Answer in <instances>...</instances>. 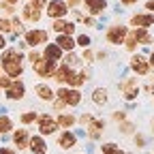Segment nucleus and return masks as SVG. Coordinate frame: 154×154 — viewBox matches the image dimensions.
I'll list each match as a JSON object with an SVG mask.
<instances>
[{"mask_svg": "<svg viewBox=\"0 0 154 154\" xmlns=\"http://www.w3.org/2000/svg\"><path fill=\"white\" fill-rule=\"evenodd\" d=\"M82 60H86V62H92V51H84V58H82Z\"/></svg>", "mask_w": 154, "mask_h": 154, "instance_id": "58836bf2", "label": "nucleus"}, {"mask_svg": "<svg viewBox=\"0 0 154 154\" xmlns=\"http://www.w3.org/2000/svg\"><path fill=\"white\" fill-rule=\"evenodd\" d=\"M11 30H13L15 34H22V32H24V26H22V22H19V19H13V22H11Z\"/></svg>", "mask_w": 154, "mask_h": 154, "instance_id": "c756f323", "label": "nucleus"}, {"mask_svg": "<svg viewBox=\"0 0 154 154\" xmlns=\"http://www.w3.org/2000/svg\"><path fill=\"white\" fill-rule=\"evenodd\" d=\"M92 120H94V118H92V116H90V113H84V116H82V118H79V122H82L84 126H88V124H90Z\"/></svg>", "mask_w": 154, "mask_h": 154, "instance_id": "72a5a7b5", "label": "nucleus"}, {"mask_svg": "<svg viewBox=\"0 0 154 154\" xmlns=\"http://www.w3.org/2000/svg\"><path fill=\"white\" fill-rule=\"evenodd\" d=\"M13 141H15L17 150L28 148V143H30V133H28L26 128H17V131L13 133Z\"/></svg>", "mask_w": 154, "mask_h": 154, "instance_id": "4468645a", "label": "nucleus"}, {"mask_svg": "<svg viewBox=\"0 0 154 154\" xmlns=\"http://www.w3.org/2000/svg\"><path fill=\"white\" fill-rule=\"evenodd\" d=\"M11 30V22L5 17H0V32H9Z\"/></svg>", "mask_w": 154, "mask_h": 154, "instance_id": "7c9ffc66", "label": "nucleus"}, {"mask_svg": "<svg viewBox=\"0 0 154 154\" xmlns=\"http://www.w3.org/2000/svg\"><path fill=\"white\" fill-rule=\"evenodd\" d=\"M17 2V0H7V5H15Z\"/></svg>", "mask_w": 154, "mask_h": 154, "instance_id": "49530a36", "label": "nucleus"}, {"mask_svg": "<svg viewBox=\"0 0 154 154\" xmlns=\"http://www.w3.org/2000/svg\"><path fill=\"white\" fill-rule=\"evenodd\" d=\"M58 146H60L62 150H71V148H75V146H77V135L71 133V131H64L60 137H58Z\"/></svg>", "mask_w": 154, "mask_h": 154, "instance_id": "ddd939ff", "label": "nucleus"}, {"mask_svg": "<svg viewBox=\"0 0 154 154\" xmlns=\"http://www.w3.org/2000/svg\"><path fill=\"white\" fill-rule=\"evenodd\" d=\"M131 26L133 28H150V26H154V15L152 13H146V15H133L131 17Z\"/></svg>", "mask_w": 154, "mask_h": 154, "instance_id": "9d476101", "label": "nucleus"}, {"mask_svg": "<svg viewBox=\"0 0 154 154\" xmlns=\"http://www.w3.org/2000/svg\"><path fill=\"white\" fill-rule=\"evenodd\" d=\"M51 30L54 32H58V34H73L75 32V24H71V22H64V19H56V22L51 24Z\"/></svg>", "mask_w": 154, "mask_h": 154, "instance_id": "2eb2a0df", "label": "nucleus"}, {"mask_svg": "<svg viewBox=\"0 0 154 154\" xmlns=\"http://www.w3.org/2000/svg\"><path fill=\"white\" fill-rule=\"evenodd\" d=\"M30 5H32V7H36V9H41V7L45 5V0H30Z\"/></svg>", "mask_w": 154, "mask_h": 154, "instance_id": "4c0bfd02", "label": "nucleus"}, {"mask_svg": "<svg viewBox=\"0 0 154 154\" xmlns=\"http://www.w3.org/2000/svg\"><path fill=\"white\" fill-rule=\"evenodd\" d=\"M126 34H128L126 26H111V28L107 30L105 36H107V43H111V45H120V43H124Z\"/></svg>", "mask_w": 154, "mask_h": 154, "instance_id": "39448f33", "label": "nucleus"}, {"mask_svg": "<svg viewBox=\"0 0 154 154\" xmlns=\"http://www.w3.org/2000/svg\"><path fill=\"white\" fill-rule=\"evenodd\" d=\"M128 34H131L137 43H141V45H150V43H152L150 32H148V30H143V28H135V30H133V32H128Z\"/></svg>", "mask_w": 154, "mask_h": 154, "instance_id": "aec40b11", "label": "nucleus"}, {"mask_svg": "<svg viewBox=\"0 0 154 154\" xmlns=\"http://www.w3.org/2000/svg\"><path fill=\"white\" fill-rule=\"evenodd\" d=\"M152 131H154V120H152Z\"/></svg>", "mask_w": 154, "mask_h": 154, "instance_id": "de8ad7c7", "label": "nucleus"}, {"mask_svg": "<svg viewBox=\"0 0 154 154\" xmlns=\"http://www.w3.org/2000/svg\"><path fill=\"white\" fill-rule=\"evenodd\" d=\"M120 154H128V152H120Z\"/></svg>", "mask_w": 154, "mask_h": 154, "instance_id": "09e8293b", "label": "nucleus"}, {"mask_svg": "<svg viewBox=\"0 0 154 154\" xmlns=\"http://www.w3.org/2000/svg\"><path fill=\"white\" fill-rule=\"evenodd\" d=\"M0 154H15L11 148H0Z\"/></svg>", "mask_w": 154, "mask_h": 154, "instance_id": "a19ab883", "label": "nucleus"}, {"mask_svg": "<svg viewBox=\"0 0 154 154\" xmlns=\"http://www.w3.org/2000/svg\"><path fill=\"white\" fill-rule=\"evenodd\" d=\"M66 13H69V7L62 0H51V2H47V15L51 19H62Z\"/></svg>", "mask_w": 154, "mask_h": 154, "instance_id": "0eeeda50", "label": "nucleus"}, {"mask_svg": "<svg viewBox=\"0 0 154 154\" xmlns=\"http://www.w3.org/2000/svg\"><path fill=\"white\" fill-rule=\"evenodd\" d=\"M24 92H26V86H24V82H11V86L7 88V96L9 99H13V101H19V99H24Z\"/></svg>", "mask_w": 154, "mask_h": 154, "instance_id": "f8f14e48", "label": "nucleus"}, {"mask_svg": "<svg viewBox=\"0 0 154 154\" xmlns=\"http://www.w3.org/2000/svg\"><path fill=\"white\" fill-rule=\"evenodd\" d=\"M133 141H135V146H137V148H146V137H143V135H135Z\"/></svg>", "mask_w": 154, "mask_h": 154, "instance_id": "2f4dec72", "label": "nucleus"}, {"mask_svg": "<svg viewBox=\"0 0 154 154\" xmlns=\"http://www.w3.org/2000/svg\"><path fill=\"white\" fill-rule=\"evenodd\" d=\"M92 101H94L96 105H105V103H107V90H105V88H96V90L92 92Z\"/></svg>", "mask_w": 154, "mask_h": 154, "instance_id": "393cba45", "label": "nucleus"}, {"mask_svg": "<svg viewBox=\"0 0 154 154\" xmlns=\"http://www.w3.org/2000/svg\"><path fill=\"white\" fill-rule=\"evenodd\" d=\"M124 118H126V113H124V111H116V113H113V120H116V122H122Z\"/></svg>", "mask_w": 154, "mask_h": 154, "instance_id": "c9c22d12", "label": "nucleus"}, {"mask_svg": "<svg viewBox=\"0 0 154 154\" xmlns=\"http://www.w3.org/2000/svg\"><path fill=\"white\" fill-rule=\"evenodd\" d=\"M60 56H62V49L58 47L56 43L47 45V47H45V51H43V58H45V60H51V62H56V60H60Z\"/></svg>", "mask_w": 154, "mask_h": 154, "instance_id": "4be33fe9", "label": "nucleus"}, {"mask_svg": "<svg viewBox=\"0 0 154 154\" xmlns=\"http://www.w3.org/2000/svg\"><path fill=\"white\" fill-rule=\"evenodd\" d=\"M11 86V79L7 75H0V88H9Z\"/></svg>", "mask_w": 154, "mask_h": 154, "instance_id": "f704fd0d", "label": "nucleus"}, {"mask_svg": "<svg viewBox=\"0 0 154 154\" xmlns=\"http://www.w3.org/2000/svg\"><path fill=\"white\" fill-rule=\"evenodd\" d=\"M58 128L56 120L51 118L49 113H43V116H38V133H41V137H45V135H54Z\"/></svg>", "mask_w": 154, "mask_h": 154, "instance_id": "423d86ee", "label": "nucleus"}, {"mask_svg": "<svg viewBox=\"0 0 154 154\" xmlns=\"http://www.w3.org/2000/svg\"><path fill=\"white\" fill-rule=\"evenodd\" d=\"M2 69L7 73V77H22V73H24L22 54L17 49H7L2 54Z\"/></svg>", "mask_w": 154, "mask_h": 154, "instance_id": "f257e3e1", "label": "nucleus"}, {"mask_svg": "<svg viewBox=\"0 0 154 154\" xmlns=\"http://www.w3.org/2000/svg\"><path fill=\"white\" fill-rule=\"evenodd\" d=\"M56 96H58L64 105H71V107H77V105L82 103V92L77 90V88H66V86H62L60 90L56 92Z\"/></svg>", "mask_w": 154, "mask_h": 154, "instance_id": "f03ea898", "label": "nucleus"}, {"mask_svg": "<svg viewBox=\"0 0 154 154\" xmlns=\"http://www.w3.org/2000/svg\"><path fill=\"white\" fill-rule=\"evenodd\" d=\"M22 120L24 124H30V122H34V120H38V116H36V111H26V113H22Z\"/></svg>", "mask_w": 154, "mask_h": 154, "instance_id": "bb28decb", "label": "nucleus"}, {"mask_svg": "<svg viewBox=\"0 0 154 154\" xmlns=\"http://www.w3.org/2000/svg\"><path fill=\"white\" fill-rule=\"evenodd\" d=\"M28 148L32 150V154H47V143L41 135H36V137H30V143Z\"/></svg>", "mask_w": 154, "mask_h": 154, "instance_id": "dca6fc26", "label": "nucleus"}, {"mask_svg": "<svg viewBox=\"0 0 154 154\" xmlns=\"http://www.w3.org/2000/svg\"><path fill=\"white\" fill-rule=\"evenodd\" d=\"M120 90H122V96L126 101H133V99H137V94H139V86H137V79L135 77H128V79H124L120 84Z\"/></svg>", "mask_w": 154, "mask_h": 154, "instance_id": "20e7f679", "label": "nucleus"}, {"mask_svg": "<svg viewBox=\"0 0 154 154\" xmlns=\"http://www.w3.org/2000/svg\"><path fill=\"white\" fill-rule=\"evenodd\" d=\"M24 38H26V45L36 47L47 41V32L45 30H28V32H24Z\"/></svg>", "mask_w": 154, "mask_h": 154, "instance_id": "6e6552de", "label": "nucleus"}, {"mask_svg": "<svg viewBox=\"0 0 154 154\" xmlns=\"http://www.w3.org/2000/svg\"><path fill=\"white\" fill-rule=\"evenodd\" d=\"M5 45H7V41H5V36L0 34V49H5Z\"/></svg>", "mask_w": 154, "mask_h": 154, "instance_id": "c03bdc74", "label": "nucleus"}, {"mask_svg": "<svg viewBox=\"0 0 154 154\" xmlns=\"http://www.w3.org/2000/svg\"><path fill=\"white\" fill-rule=\"evenodd\" d=\"M79 2H82V0H66V7H69V9H73V7H77Z\"/></svg>", "mask_w": 154, "mask_h": 154, "instance_id": "ea45409f", "label": "nucleus"}, {"mask_svg": "<svg viewBox=\"0 0 154 154\" xmlns=\"http://www.w3.org/2000/svg\"><path fill=\"white\" fill-rule=\"evenodd\" d=\"M75 45H79V47H90V36L88 34H79V36H77V41H75Z\"/></svg>", "mask_w": 154, "mask_h": 154, "instance_id": "cd10ccee", "label": "nucleus"}, {"mask_svg": "<svg viewBox=\"0 0 154 154\" xmlns=\"http://www.w3.org/2000/svg\"><path fill=\"white\" fill-rule=\"evenodd\" d=\"M0 9H2L5 13H13L15 9H13V5H7V2H2V5H0Z\"/></svg>", "mask_w": 154, "mask_h": 154, "instance_id": "e433bc0d", "label": "nucleus"}, {"mask_svg": "<svg viewBox=\"0 0 154 154\" xmlns=\"http://www.w3.org/2000/svg\"><path fill=\"white\" fill-rule=\"evenodd\" d=\"M150 66H154V54H150V62H148Z\"/></svg>", "mask_w": 154, "mask_h": 154, "instance_id": "a18cd8bd", "label": "nucleus"}, {"mask_svg": "<svg viewBox=\"0 0 154 154\" xmlns=\"http://www.w3.org/2000/svg\"><path fill=\"white\" fill-rule=\"evenodd\" d=\"M131 69L137 73V75H148V71H150V64H148V60L143 56H133L131 58Z\"/></svg>", "mask_w": 154, "mask_h": 154, "instance_id": "9b49d317", "label": "nucleus"}, {"mask_svg": "<svg viewBox=\"0 0 154 154\" xmlns=\"http://www.w3.org/2000/svg\"><path fill=\"white\" fill-rule=\"evenodd\" d=\"M86 131H88V137H90V139H99L101 135H103V131H105V122L92 120V122L86 126Z\"/></svg>", "mask_w": 154, "mask_h": 154, "instance_id": "a211bd4d", "label": "nucleus"}, {"mask_svg": "<svg viewBox=\"0 0 154 154\" xmlns=\"http://www.w3.org/2000/svg\"><path fill=\"white\" fill-rule=\"evenodd\" d=\"M51 77H54L56 82H60V84H69V86H73V77H75V71H73V69H69V66L64 64V66H60V69H56Z\"/></svg>", "mask_w": 154, "mask_h": 154, "instance_id": "1a4fd4ad", "label": "nucleus"}, {"mask_svg": "<svg viewBox=\"0 0 154 154\" xmlns=\"http://www.w3.org/2000/svg\"><path fill=\"white\" fill-rule=\"evenodd\" d=\"M56 45L60 47L62 51H73L75 49V38L69 36V34H60V36L56 38Z\"/></svg>", "mask_w": 154, "mask_h": 154, "instance_id": "412c9836", "label": "nucleus"}, {"mask_svg": "<svg viewBox=\"0 0 154 154\" xmlns=\"http://www.w3.org/2000/svg\"><path fill=\"white\" fill-rule=\"evenodd\" d=\"M22 11H24V19H26V22H38V19H41V9L32 7L30 2H28Z\"/></svg>", "mask_w": 154, "mask_h": 154, "instance_id": "5701e85b", "label": "nucleus"}, {"mask_svg": "<svg viewBox=\"0 0 154 154\" xmlns=\"http://www.w3.org/2000/svg\"><path fill=\"white\" fill-rule=\"evenodd\" d=\"M56 124L60 126V128H66V131H69V128L75 124V116H73V113H62L60 118L56 120Z\"/></svg>", "mask_w": 154, "mask_h": 154, "instance_id": "b1692460", "label": "nucleus"}, {"mask_svg": "<svg viewBox=\"0 0 154 154\" xmlns=\"http://www.w3.org/2000/svg\"><path fill=\"white\" fill-rule=\"evenodd\" d=\"M32 66H34V73L38 77H51L54 71H56V62L45 60V58H38L36 62H32Z\"/></svg>", "mask_w": 154, "mask_h": 154, "instance_id": "7ed1b4c3", "label": "nucleus"}, {"mask_svg": "<svg viewBox=\"0 0 154 154\" xmlns=\"http://www.w3.org/2000/svg\"><path fill=\"white\" fill-rule=\"evenodd\" d=\"M133 128H135V126H133L131 122H124V124L120 126V131H122L124 135H131V133H133Z\"/></svg>", "mask_w": 154, "mask_h": 154, "instance_id": "473e14b6", "label": "nucleus"}, {"mask_svg": "<svg viewBox=\"0 0 154 154\" xmlns=\"http://www.w3.org/2000/svg\"><path fill=\"white\" fill-rule=\"evenodd\" d=\"M146 9H148V11H152V13H154V0H150V2H148V5H146Z\"/></svg>", "mask_w": 154, "mask_h": 154, "instance_id": "79ce46f5", "label": "nucleus"}, {"mask_svg": "<svg viewBox=\"0 0 154 154\" xmlns=\"http://www.w3.org/2000/svg\"><path fill=\"white\" fill-rule=\"evenodd\" d=\"M84 5L88 7V11L92 15H101L107 7V0H84Z\"/></svg>", "mask_w": 154, "mask_h": 154, "instance_id": "6ab92c4d", "label": "nucleus"}, {"mask_svg": "<svg viewBox=\"0 0 154 154\" xmlns=\"http://www.w3.org/2000/svg\"><path fill=\"white\" fill-rule=\"evenodd\" d=\"M120 2H122V5H126V7H128V5H135V2H137V0H120Z\"/></svg>", "mask_w": 154, "mask_h": 154, "instance_id": "37998d69", "label": "nucleus"}, {"mask_svg": "<svg viewBox=\"0 0 154 154\" xmlns=\"http://www.w3.org/2000/svg\"><path fill=\"white\" fill-rule=\"evenodd\" d=\"M34 94H36L41 101H54V99H56V92H54L47 84H38V86H34Z\"/></svg>", "mask_w": 154, "mask_h": 154, "instance_id": "f3484780", "label": "nucleus"}, {"mask_svg": "<svg viewBox=\"0 0 154 154\" xmlns=\"http://www.w3.org/2000/svg\"><path fill=\"white\" fill-rule=\"evenodd\" d=\"M13 128V120L9 116H0V133H9Z\"/></svg>", "mask_w": 154, "mask_h": 154, "instance_id": "a878e982", "label": "nucleus"}, {"mask_svg": "<svg viewBox=\"0 0 154 154\" xmlns=\"http://www.w3.org/2000/svg\"><path fill=\"white\" fill-rule=\"evenodd\" d=\"M103 154H120V148L116 143H105L103 146Z\"/></svg>", "mask_w": 154, "mask_h": 154, "instance_id": "c85d7f7f", "label": "nucleus"}]
</instances>
